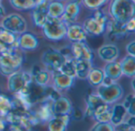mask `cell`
<instances>
[{"label":"cell","mask_w":135,"mask_h":131,"mask_svg":"<svg viewBox=\"0 0 135 131\" xmlns=\"http://www.w3.org/2000/svg\"><path fill=\"white\" fill-rule=\"evenodd\" d=\"M97 94L101 97V99L108 104H114L123 99L124 95L123 88L114 81L108 85H100L97 87Z\"/></svg>","instance_id":"obj_5"},{"label":"cell","mask_w":135,"mask_h":131,"mask_svg":"<svg viewBox=\"0 0 135 131\" xmlns=\"http://www.w3.org/2000/svg\"><path fill=\"white\" fill-rule=\"evenodd\" d=\"M32 81L43 86L48 85L51 79V74L47 70H42L39 67H34L31 72Z\"/></svg>","instance_id":"obj_21"},{"label":"cell","mask_w":135,"mask_h":131,"mask_svg":"<svg viewBox=\"0 0 135 131\" xmlns=\"http://www.w3.org/2000/svg\"><path fill=\"white\" fill-rule=\"evenodd\" d=\"M66 58L62 53L55 48H48L44 51L41 56V61L50 72L59 70L66 62Z\"/></svg>","instance_id":"obj_8"},{"label":"cell","mask_w":135,"mask_h":131,"mask_svg":"<svg viewBox=\"0 0 135 131\" xmlns=\"http://www.w3.org/2000/svg\"><path fill=\"white\" fill-rule=\"evenodd\" d=\"M17 35L0 26V44L5 48H17ZM18 49V48H17Z\"/></svg>","instance_id":"obj_22"},{"label":"cell","mask_w":135,"mask_h":131,"mask_svg":"<svg viewBox=\"0 0 135 131\" xmlns=\"http://www.w3.org/2000/svg\"><path fill=\"white\" fill-rule=\"evenodd\" d=\"M97 54L99 58L102 61L105 62H109L117 60V59L119 57L120 51L115 44L107 43L101 46L98 49Z\"/></svg>","instance_id":"obj_16"},{"label":"cell","mask_w":135,"mask_h":131,"mask_svg":"<svg viewBox=\"0 0 135 131\" xmlns=\"http://www.w3.org/2000/svg\"><path fill=\"white\" fill-rule=\"evenodd\" d=\"M64 6L65 4H63L59 0H56V1L51 0L49 2L47 7L48 17H55V18H61L64 12Z\"/></svg>","instance_id":"obj_28"},{"label":"cell","mask_w":135,"mask_h":131,"mask_svg":"<svg viewBox=\"0 0 135 131\" xmlns=\"http://www.w3.org/2000/svg\"><path fill=\"white\" fill-rule=\"evenodd\" d=\"M127 112L123 104H114L112 107V116L110 123L115 127L126 120Z\"/></svg>","instance_id":"obj_24"},{"label":"cell","mask_w":135,"mask_h":131,"mask_svg":"<svg viewBox=\"0 0 135 131\" xmlns=\"http://www.w3.org/2000/svg\"><path fill=\"white\" fill-rule=\"evenodd\" d=\"M73 109L71 101L66 96H60L55 100L51 102V110L54 115H69L71 116Z\"/></svg>","instance_id":"obj_13"},{"label":"cell","mask_w":135,"mask_h":131,"mask_svg":"<svg viewBox=\"0 0 135 131\" xmlns=\"http://www.w3.org/2000/svg\"><path fill=\"white\" fill-rule=\"evenodd\" d=\"M135 2L133 0H112L109 6L110 17L120 23H126L134 17Z\"/></svg>","instance_id":"obj_2"},{"label":"cell","mask_w":135,"mask_h":131,"mask_svg":"<svg viewBox=\"0 0 135 131\" xmlns=\"http://www.w3.org/2000/svg\"><path fill=\"white\" fill-rule=\"evenodd\" d=\"M134 104V94H128L125 97V99L123 102V105L126 108V111L127 112V115H129V116H135Z\"/></svg>","instance_id":"obj_32"},{"label":"cell","mask_w":135,"mask_h":131,"mask_svg":"<svg viewBox=\"0 0 135 131\" xmlns=\"http://www.w3.org/2000/svg\"><path fill=\"white\" fill-rule=\"evenodd\" d=\"M103 70L105 77L113 81H117L123 76L120 62L116 60L107 62Z\"/></svg>","instance_id":"obj_19"},{"label":"cell","mask_w":135,"mask_h":131,"mask_svg":"<svg viewBox=\"0 0 135 131\" xmlns=\"http://www.w3.org/2000/svg\"><path fill=\"white\" fill-rule=\"evenodd\" d=\"M0 26L16 35H20L27 31L28 25L21 15L13 13L3 17Z\"/></svg>","instance_id":"obj_7"},{"label":"cell","mask_w":135,"mask_h":131,"mask_svg":"<svg viewBox=\"0 0 135 131\" xmlns=\"http://www.w3.org/2000/svg\"><path fill=\"white\" fill-rule=\"evenodd\" d=\"M70 51L73 58L78 60H86L93 62L94 53L85 41L72 43Z\"/></svg>","instance_id":"obj_10"},{"label":"cell","mask_w":135,"mask_h":131,"mask_svg":"<svg viewBox=\"0 0 135 131\" xmlns=\"http://www.w3.org/2000/svg\"><path fill=\"white\" fill-rule=\"evenodd\" d=\"M67 25L62 18L48 17L41 29L46 39L50 41L57 42L66 38Z\"/></svg>","instance_id":"obj_4"},{"label":"cell","mask_w":135,"mask_h":131,"mask_svg":"<svg viewBox=\"0 0 135 131\" xmlns=\"http://www.w3.org/2000/svg\"><path fill=\"white\" fill-rule=\"evenodd\" d=\"M115 131H134L135 127H131L126 120L114 127Z\"/></svg>","instance_id":"obj_35"},{"label":"cell","mask_w":135,"mask_h":131,"mask_svg":"<svg viewBox=\"0 0 135 131\" xmlns=\"http://www.w3.org/2000/svg\"><path fill=\"white\" fill-rule=\"evenodd\" d=\"M17 48H7L0 51V74L8 77L19 70L24 63L23 55Z\"/></svg>","instance_id":"obj_1"},{"label":"cell","mask_w":135,"mask_h":131,"mask_svg":"<svg viewBox=\"0 0 135 131\" xmlns=\"http://www.w3.org/2000/svg\"><path fill=\"white\" fill-rule=\"evenodd\" d=\"M107 31L109 35V38L112 40H120L126 38L129 33L125 28V25L123 23L116 21L113 19H109L107 26Z\"/></svg>","instance_id":"obj_15"},{"label":"cell","mask_w":135,"mask_h":131,"mask_svg":"<svg viewBox=\"0 0 135 131\" xmlns=\"http://www.w3.org/2000/svg\"><path fill=\"white\" fill-rule=\"evenodd\" d=\"M39 44L40 42L38 38L31 32L26 31L20 35H17V48L21 51H34L39 47Z\"/></svg>","instance_id":"obj_11"},{"label":"cell","mask_w":135,"mask_h":131,"mask_svg":"<svg viewBox=\"0 0 135 131\" xmlns=\"http://www.w3.org/2000/svg\"><path fill=\"white\" fill-rule=\"evenodd\" d=\"M48 100H44L39 108L35 113V115L39 123H48V121L53 117V112L51 110V102Z\"/></svg>","instance_id":"obj_20"},{"label":"cell","mask_w":135,"mask_h":131,"mask_svg":"<svg viewBox=\"0 0 135 131\" xmlns=\"http://www.w3.org/2000/svg\"><path fill=\"white\" fill-rule=\"evenodd\" d=\"M86 110H85V115L89 117V118H93V114L94 110L101 104H103L104 101L101 99V97L97 94V93H91L88 96L87 99H86Z\"/></svg>","instance_id":"obj_27"},{"label":"cell","mask_w":135,"mask_h":131,"mask_svg":"<svg viewBox=\"0 0 135 131\" xmlns=\"http://www.w3.org/2000/svg\"><path fill=\"white\" fill-rule=\"evenodd\" d=\"M87 36L88 35L86 34L82 25L75 22L67 25L66 37L71 43L85 41Z\"/></svg>","instance_id":"obj_17"},{"label":"cell","mask_w":135,"mask_h":131,"mask_svg":"<svg viewBox=\"0 0 135 131\" xmlns=\"http://www.w3.org/2000/svg\"><path fill=\"white\" fill-rule=\"evenodd\" d=\"M7 127V123L6 120L2 119V118L0 117V131L5 130Z\"/></svg>","instance_id":"obj_38"},{"label":"cell","mask_w":135,"mask_h":131,"mask_svg":"<svg viewBox=\"0 0 135 131\" xmlns=\"http://www.w3.org/2000/svg\"><path fill=\"white\" fill-rule=\"evenodd\" d=\"M80 10V2L78 1L69 2L64 6V12L61 18L67 25L75 23L78 18Z\"/></svg>","instance_id":"obj_14"},{"label":"cell","mask_w":135,"mask_h":131,"mask_svg":"<svg viewBox=\"0 0 135 131\" xmlns=\"http://www.w3.org/2000/svg\"><path fill=\"white\" fill-rule=\"evenodd\" d=\"M71 116L69 115H53L47 123V129L50 131H65L70 124Z\"/></svg>","instance_id":"obj_18"},{"label":"cell","mask_w":135,"mask_h":131,"mask_svg":"<svg viewBox=\"0 0 135 131\" xmlns=\"http://www.w3.org/2000/svg\"><path fill=\"white\" fill-rule=\"evenodd\" d=\"M93 64V62L75 59V77L80 80H86Z\"/></svg>","instance_id":"obj_23"},{"label":"cell","mask_w":135,"mask_h":131,"mask_svg":"<svg viewBox=\"0 0 135 131\" xmlns=\"http://www.w3.org/2000/svg\"><path fill=\"white\" fill-rule=\"evenodd\" d=\"M32 81L31 73L17 70L8 76L7 88L10 93H16L26 89Z\"/></svg>","instance_id":"obj_6"},{"label":"cell","mask_w":135,"mask_h":131,"mask_svg":"<svg viewBox=\"0 0 135 131\" xmlns=\"http://www.w3.org/2000/svg\"><path fill=\"white\" fill-rule=\"evenodd\" d=\"M12 109V100L5 95L0 94V117L5 118Z\"/></svg>","instance_id":"obj_30"},{"label":"cell","mask_w":135,"mask_h":131,"mask_svg":"<svg viewBox=\"0 0 135 131\" xmlns=\"http://www.w3.org/2000/svg\"><path fill=\"white\" fill-rule=\"evenodd\" d=\"M108 0H80L83 6L91 10L100 9L104 5L107 3Z\"/></svg>","instance_id":"obj_33"},{"label":"cell","mask_w":135,"mask_h":131,"mask_svg":"<svg viewBox=\"0 0 135 131\" xmlns=\"http://www.w3.org/2000/svg\"><path fill=\"white\" fill-rule=\"evenodd\" d=\"M124 25H125L126 30L127 31V32L129 34L134 33L135 31V17L131 18V20H129L128 21L124 23Z\"/></svg>","instance_id":"obj_36"},{"label":"cell","mask_w":135,"mask_h":131,"mask_svg":"<svg viewBox=\"0 0 135 131\" xmlns=\"http://www.w3.org/2000/svg\"><path fill=\"white\" fill-rule=\"evenodd\" d=\"M104 77H105V75H104L103 69L97 68V67H92L88 74L86 80H88L90 85H92L93 87L97 88L100 85H102Z\"/></svg>","instance_id":"obj_26"},{"label":"cell","mask_w":135,"mask_h":131,"mask_svg":"<svg viewBox=\"0 0 135 131\" xmlns=\"http://www.w3.org/2000/svg\"><path fill=\"white\" fill-rule=\"evenodd\" d=\"M59 70H60L63 74L76 77H75V59L73 57L70 59H66V62Z\"/></svg>","instance_id":"obj_31"},{"label":"cell","mask_w":135,"mask_h":131,"mask_svg":"<svg viewBox=\"0 0 135 131\" xmlns=\"http://www.w3.org/2000/svg\"><path fill=\"white\" fill-rule=\"evenodd\" d=\"M51 1V0H36L33 8L31 9L32 20L37 28H41L48 17L47 7Z\"/></svg>","instance_id":"obj_9"},{"label":"cell","mask_w":135,"mask_h":131,"mask_svg":"<svg viewBox=\"0 0 135 131\" xmlns=\"http://www.w3.org/2000/svg\"><path fill=\"white\" fill-rule=\"evenodd\" d=\"M92 131H115L114 126L110 123L97 122V123L91 128Z\"/></svg>","instance_id":"obj_34"},{"label":"cell","mask_w":135,"mask_h":131,"mask_svg":"<svg viewBox=\"0 0 135 131\" xmlns=\"http://www.w3.org/2000/svg\"><path fill=\"white\" fill-rule=\"evenodd\" d=\"M51 77L53 80V86L59 91L66 90L70 89L74 85V77L62 73L60 70L52 72Z\"/></svg>","instance_id":"obj_12"},{"label":"cell","mask_w":135,"mask_h":131,"mask_svg":"<svg viewBox=\"0 0 135 131\" xmlns=\"http://www.w3.org/2000/svg\"><path fill=\"white\" fill-rule=\"evenodd\" d=\"M123 75L132 78L135 76V56L126 55L120 62Z\"/></svg>","instance_id":"obj_25"},{"label":"cell","mask_w":135,"mask_h":131,"mask_svg":"<svg viewBox=\"0 0 135 131\" xmlns=\"http://www.w3.org/2000/svg\"><path fill=\"white\" fill-rule=\"evenodd\" d=\"M36 0H9L10 5L17 10L21 11H26L31 10Z\"/></svg>","instance_id":"obj_29"},{"label":"cell","mask_w":135,"mask_h":131,"mask_svg":"<svg viewBox=\"0 0 135 131\" xmlns=\"http://www.w3.org/2000/svg\"><path fill=\"white\" fill-rule=\"evenodd\" d=\"M5 13H6V10L4 9V6L2 4V0H0V18L4 17Z\"/></svg>","instance_id":"obj_39"},{"label":"cell","mask_w":135,"mask_h":131,"mask_svg":"<svg viewBox=\"0 0 135 131\" xmlns=\"http://www.w3.org/2000/svg\"><path fill=\"white\" fill-rule=\"evenodd\" d=\"M93 16L87 17L82 26L87 35L90 36H100L107 32V26L109 21V17L100 9L94 10Z\"/></svg>","instance_id":"obj_3"},{"label":"cell","mask_w":135,"mask_h":131,"mask_svg":"<svg viewBox=\"0 0 135 131\" xmlns=\"http://www.w3.org/2000/svg\"><path fill=\"white\" fill-rule=\"evenodd\" d=\"M126 51L127 52V55L135 56V41L133 40L131 42H129L126 46Z\"/></svg>","instance_id":"obj_37"},{"label":"cell","mask_w":135,"mask_h":131,"mask_svg":"<svg viewBox=\"0 0 135 131\" xmlns=\"http://www.w3.org/2000/svg\"><path fill=\"white\" fill-rule=\"evenodd\" d=\"M133 78V80H132V81H131V85H132V89H133V91H134V77H132Z\"/></svg>","instance_id":"obj_40"}]
</instances>
